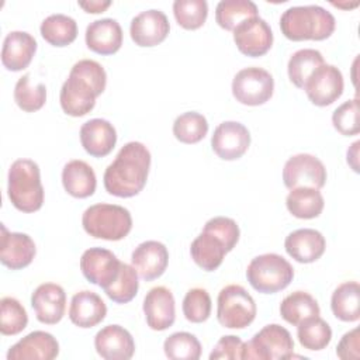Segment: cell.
Returning a JSON list of instances; mask_svg holds the SVG:
<instances>
[{"label":"cell","mask_w":360,"mask_h":360,"mask_svg":"<svg viewBox=\"0 0 360 360\" xmlns=\"http://www.w3.org/2000/svg\"><path fill=\"white\" fill-rule=\"evenodd\" d=\"M150 160V152L142 142L125 143L104 172L105 191L121 198L139 194L146 184Z\"/></svg>","instance_id":"6da1fadb"},{"label":"cell","mask_w":360,"mask_h":360,"mask_svg":"<svg viewBox=\"0 0 360 360\" xmlns=\"http://www.w3.org/2000/svg\"><path fill=\"white\" fill-rule=\"evenodd\" d=\"M105 84L107 73L98 62L93 59L76 62L60 89L59 101L63 112L70 117L89 114L96 105V98L105 90Z\"/></svg>","instance_id":"7a4b0ae2"},{"label":"cell","mask_w":360,"mask_h":360,"mask_svg":"<svg viewBox=\"0 0 360 360\" xmlns=\"http://www.w3.org/2000/svg\"><path fill=\"white\" fill-rule=\"evenodd\" d=\"M336 28V20L326 8L309 6H292L280 17V30L291 41H323Z\"/></svg>","instance_id":"3957f363"},{"label":"cell","mask_w":360,"mask_h":360,"mask_svg":"<svg viewBox=\"0 0 360 360\" xmlns=\"http://www.w3.org/2000/svg\"><path fill=\"white\" fill-rule=\"evenodd\" d=\"M7 195L21 212H35L44 204L39 166L31 159H17L8 169Z\"/></svg>","instance_id":"277c9868"},{"label":"cell","mask_w":360,"mask_h":360,"mask_svg":"<svg viewBox=\"0 0 360 360\" xmlns=\"http://www.w3.org/2000/svg\"><path fill=\"white\" fill-rule=\"evenodd\" d=\"M82 225L86 233L96 239L121 240L132 229V217L121 205L100 202L86 208L82 215Z\"/></svg>","instance_id":"5b68a950"},{"label":"cell","mask_w":360,"mask_h":360,"mask_svg":"<svg viewBox=\"0 0 360 360\" xmlns=\"http://www.w3.org/2000/svg\"><path fill=\"white\" fill-rule=\"evenodd\" d=\"M249 284L259 292L274 294L294 278V269L287 259L277 253H264L253 257L246 269Z\"/></svg>","instance_id":"8992f818"},{"label":"cell","mask_w":360,"mask_h":360,"mask_svg":"<svg viewBox=\"0 0 360 360\" xmlns=\"http://www.w3.org/2000/svg\"><path fill=\"white\" fill-rule=\"evenodd\" d=\"M256 302L253 297L239 284L224 287L217 298V319L219 325L229 329H243L256 318Z\"/></svg>","instance_id":"52a82bcc"},{"label":"cell","mask_w":360,"mask_h":360,"mask_svg":"<svg viewBox=\"0 0 360 360\" xmlns=\"http://www.w3.org/2000/svg\"><path fill=\"white\" fill-rule=\"evenodd\" d=\"M292 354L294 340L290 332L278 323H270L243 345L242 359L284 360L292 357Z\"/></svg>","instance_id":"ba28073f"},{"label":"cell","mask_w":360,"mask_h":360,"mask_svg":"<svg viewBox=\"0 0 360 360\" xmlns=\"http://www.w3.org/2000/svg\"><path fill=\"white\" fill-rule=\"evenodd\" d=\"M274 91V79L263 68L250 66L239 70L232 80V94L240 104L262 105Z\"/></svg>","instance_id":"9c48e42d"},{"label":"cell","mask_w":360,"mask_h":360,"mask_svg":"<svg viewBox=\"0 0 360 360\" xmlns=\"http://www.w3.org/2000/svg\"><path fill=\"white\" fill-rule=\"evenodd\" d=\"M326 169L314 155L298 153L291 156L283 169V181L288 190L312 187L321 190L326 183Z\"/></svg>","instance_id":"30bf717a"},{"label":"cell","mask_w":360,"mask_h":360,"mask_svg":"<svg viewBox=\"0 0 360 360\" xmlns=\"http://www.w3.org/2000/svg\"><path fill=\"white\" fill-rule=\"evenodd\" d=\"M343 87L345 83L342 72L333 65L323 63L308 77L302 89L312 104L326 107L342 96Z\"/></svg>","instance_id":"8fae6325"},{"label":"cell","mask_w":360,"mask_h":360,"mask_svg":"<svg viewBox=\"0 0 360 360\" xmlns=\"http://www.w3.org/2000/svg\"><path fill=\"white\" fill-rule=\"evenodd\" d=\"M233 41L239 52L250 58L267 53L273 45V31L270 25L257 17L243 20L233 30Z\"/></svg>","instance_id":"7c38bea8"},{"label":"cell","mask_w":360,"mask_h":360,"mask_svg":"<svg viewBox=\"0 0 360 360\" xmlns=\"http://www.w3.org/2000/svg\"><path fill=\"white\" fill-rule=\"evenodd\" d=\"M249 145L250 132L238 121L221 122L211 136L212 150L222 160H236L242 158Z\"/></svg>","instance_id":"4fadbf2b"},{"label":"cell","mask_w":360,"mask_h":360,"mask_svg":"<svg viewBox=\"0 0 360 360\" xmlns=\"http://www.w3.org/2000/svg\"><path fill=\"white\" fill-rule=\"evenodd\" d=\"M120 267L118 257L104 248H90L80 257V270L86 280L103 290L117 278Z\"/></svg>","instance_id":"5bb4252c"},{"label":"cell","mask_w":360,"mask_h":360,"mask_svg":"<svg viewBox=\"0 0 360 360\" xmlns=\"http://www.w3.org/2000/svg\"><path fill=\"white\" fill-rule=\"evenodd\" d=\"M170 31L166 14L160 10H145L131 20L129 34L138 46H155L163 42Z\"/></svg>","instance_id":"9a60e30c"},{"label":"cell","mask_w":360,"mask_h":360,"mask_svg":"<svg viewBox=\"0 0 360 360\" xmlns=\"http://www.w3.org/2000/svg\"><path fill=\"white\" fill-rule=\"evenodd\" d=\"M143 314L146 323L153 330H166L174 323L176 302L173 292L165 287L158 285L150 288L143 298Z\"/></svg>","instance_id":"2e32d148"},{"label":"cell","mask_w":360,"mask_h":360,"mask_svg":"<svg viewBox=\"0 0 360 360\" xmlns=\"http://www.w3.org/2000/svg\"><path fill=\"white\" fill-rule=\"evenodd\" d=\"M31 307L41 323L55 325L65 315L66 292L55 283L39 284L31 295Z\"/></svg>","instance_id":"e0dca14e"},{"label":"cell","mask_w":360,"mask_h":360,"mask_svg":"<svg viewBox=\"0 0 360 360\" xmlns=\"http://www.w3.org/2000/svg\"><path fill=\"white\" fill-rule=\"evenodd\" d=\"M131 264L142 280L152 281L160 277L169 264L167 248L158 240H145L134 249Z\"/></svg>","instance_id":"ac0fdd59"},{"label":"cell","mask_w":360,"mask_h":360,"mask_svg":"<svg viewBox=\"0 0 360 360\" xmlns=\"http://www.w3.org/2000/svg\"><path fill=\"white\" fill-rule=\"evenodd\" d=\"M94 347L105 360H129L135 353L132 335L120 325H107L94 336Z\"/></svg>","instance_id":"d6986e66"},{"label":"cell","mask_w":360,"mask_h":360,"mask_svg":"<svg viewBox=\"0 0 360 360\" xmlns=\"http://www.w3.org/2000/svg\"><path fill=\"white\" fill-rule=\"evenodd\" d=\"M231 249L226 242L212 229L204 226L201 233L190 245V255L194 263L205 271L217 270Z\"/></svg>","instance_id":"ffe728a7"},{"label":"cell","mask_w":360,"mask_h":360,"mask_svg":"<svg viewBox=\"0 0 360 360\" xmlns=\"http://www.w3.org/2000/svg\"><path fill=\"white\" fill-rule=\"evenodd\" d=\"M58 354L56 338L44 330H34L8 349L7 360H52Z\"/></svg>","instance_id":"44dd1931"},{"label":"cell","mask_w":360,"mask_h":360,"mask_svg":"<svg viewBox=\"0 0 360 360\" xmlns=\"http://www.w3.org/2000/svg\"><path fill=\"white\" fill-rule=\"evenodd\" d=\"M37 253V248L30 235L22 232H8L1 224L0 262L11 269L20 270L31 264Z\"/></svg>","instance_id":"7402d4cb"},{"label":"cell","mask_w":360,"mask_h":360,"mask_svg":"<svg viewBox=\"0 0 360 360\" xmlns=\"http://www.w3.org/2000/svg\"><path fill=\"white\" fill-rule=\"evenodd\" d=\"M80 143L94 158H104L111 153L117 143L114 125L104 118H93L80 127Z\"/></svg>","instance_id":"603a6c76"},{"label":"cell","mask_w":360,"mask_h":360,"mask_svg":"<svg viewBox=\"0 0 360 360\" xmlns=\"http://www.w3.org/2000/svg\"><path fill=\"white\" fill-rule=\"evenodd\" d=\"M284 249L298 263H314L323 255L326 240L319 231L301 228L287 235Z\"/></svg>","instance_id":"cb8c5ba5"},{"label":"cell","mask_w":360,"mask_h":360,"mask_svg":"<svg viewBox=\"0 0 360 360\" xmlns=\"http://www.w3.org/2000/svg\"><path fill=\"white\" fill-rule=\"evenodd\" d=\"M37 52L35 38L25 31H11L6 35L1 48V63L7 70L25 69Z\"/></svg>","instance_id":"d4e9b609"},{"label":"cell","mask_w":360,"mask_h":360,"mask_svg":"<svg viewBox=\"0 0 360 360\" xmlns=\"http://www.w3.org/2000/svg\"><path fill=\"white\" fill-rule=\"evenodd\" d=\"M86 45L98 55H112L122 45V28L114 18H101L90 22L84 34Z\"/></svg>","instance_id":"484cf974"},{"label":"cell","mask_w":360,"mask_h":360,"mask_svg":"<svg viewBox=\"0 0 360 360\" xmlns=\"http://www.w3.org/2000/svg\"><path fill=\"white\" fill-rule=\"evenodd\" d=\"M107 315L105 302L94 291L83 290L72 297L69 319L79 328H93Z\"/></svg>","instance_id":"4316f807"},{"label":"cell","mask_w":360,"mask_h":360,"mask_svg":"<svg viewBox=\"0 0 360 360\" xmlns=\"http://www.w3.org/2000/svg\"><path fill=\"white\" fill-rule=\"evenodd\" d=\"M62 184L68 194L75 198H87L94 194L97 179L93 167L84 160H70L63 166Z\"/></svg>","instance_id":"83f0119b"},{"label":"cell","mask_w":360,"mask_h":360,"mask_svg":"<svg viewBox=\"0 0 360 360\" xmlns=\"http://www.w3.org/2000/svg\"><path fill=\"white\" fill-rule=\"evenodd\" d=\"M330 308L343 322H356L360 318V285L357 281H345L332 292Z\"/></svg>","instance_id":"f1b7e54d"},{"label":"cell","mask_w":360,"mask_h":360,"mask_svg":"<svg viewBox=\"0 0 360 360\" xmlns=\"http://www.w3.org/2000/svg\"><path fill=\"white\" fill-rule=\"evenodd\" d=\"M287 210L300 219H312L321 215L325 201L319 190L312 187H297L290 190L285 198Z\"/></svg>","instance_id":"f546056e"},{"label":"cell","mask_w":360,"mask_h":360,"mask_svg":"<svg viewBox=\"0 0 360 360\" xmlns=\"http://www.w3.org/2000/svg\"><path fill=\"white\" fill-rule=\"evenodd\" d=\"M321 314L318 301L307 291H294L288 294L280 304L281 318L297 326L302 321L318 316Z\"/></svg>","instance_id":"4dcf8cb0"},{"label":"cell","mask_w":360,"mask_h":360,"mask_svg":"<svg viewBox=\"0 0 360 360\" xmlns=\"http://www.w3.org/2000/svg\"><path fill=\"white\" fill-rule=\"evenodd\" d=\"M42 38L53 46H68L77 37V22L66 14H51L39 27Z\"/></svg>","instance_id":"1f68e13d"},{"label":"cell","mask_w":360,"mask_h":360,"mask_svg":"<svg viewBox=\"0 0 360 360\" xmlns=\"http://www.w3.org/2000/svg\"><path fill=\"white\" fill-rule=\"evenodd\" d=\"M323 63H325V59L318 49H312V48L300 49L294 52L288 60V65H287L288 77L295 87L302 89L308 77Z\"/></svg>","instance_id":"d6a6232c"},{"label":"cell","mask_w":360,"mask_h":360,"mask_svg":"<svg viewBox=\"0 0 360 360\" xmlns=\"http://www.w3.org/2000/svg\"><path fill=\"white\" fill-rule=\"evenodd\" d=\"M257 6L250 0H222L215 8L217 24L226 30L233 31L243 20L257 17Z\"/></svg>","instance_id":"836d02e7"},{"label":"cell","mask_w":360,"mask_h":360,"mask_svg":"<svg viewBox=\"0 0 360 360\" xmlns=\"http://www.w3.org/2000/svg\"><path fill=\"white\" fill-rule=\"evenodd\" d=\"M298 342L304 349L308 350H322L332 340V329L326 321L319 315L308 318L297 325Z\"/></svg>","instance_id":"e575fe53"},{"label":"cell","mask_w":360,"mask_h":360,"mask_svg":"<svg viewBox=\"0 0 360 360\" xmlns=\"http://www.w3.org/2000/svg\"><path fill=\"white\" fill-rule=\"evenodd\" d=\"M208 134L207 118L195 111L180 114L173 122V135L181 143L193 145L205 138Z\"/></svg>","instance_id":"d590c367"},{"label":"cell","mask_w":360,"mask_h":360,"mask_svg":"<svg viewBox=\"0 0 360 360\" xmlns=\"http://www.w3.org/2000/svg\"><path fill=\"white\" fill-rule=\"evenodd\" d=\"M138 288L139 281L136 270L132 267V264L121 262L117 278L108 287L104 288V292L111 301L117 304H127L135 298V295L138 294Z\"/></svg>","instance_id":"8d00e7d4"},{"label":"cell","mask_w":360,"mask_h":360,"mask_svg":"<svg viewBox=\"0 0 360 360\" xmlns=\"http://www.w3.org/2000/svg\"><path fill=\"white\" fill-rule=\"evenodd\" d=\"M31 76L22 75L14 86V101L25 112H34L44 107L46 101V87L44 83L31 84Z\"/></svg>","instance_id":"74e56055"},{"label":"cell","mask_w":360,"mask_h":360,"mask_svg":"<svg viewBox=\"0 0 360 360\" xmlns=\"http://www.w3.org/2000/svg\"><path fill=\"white\" fill-rule=\"evenodd\" d=\"M200 340L188 332H176L166 338L163 350L170 360H198L201 356Z\"/></svg>","instance_id":"f35d334b"},{"label":"cell","mask_w":360,"mask_h":360,"mask_svg":"<svg viewBox=\"0 0 360 360\" xmlns=\"http://www.w3.org/2000/svg\"><path fill=\"white\" fill-rule=\"evenodd\" d=\"M0 332L4 336H14L22 332L28 323V315L22 304L14 297H3L0 301Z\"/></svg>","instance_id":"ab89813d"},{"label":"cell","mask_w":360,"mask_h":360,"mask_svg":"<svg viewBox=\"0 0 360 360\" xmlns=\"http://www.w3.org/2000/svg\"><path fill=\"white\" fill-rule=\"evenodd\" d=\"M173 14L181 28L198 30L207 20L208 4L205 0H176Z\"/></svg>","instance_id":"60d3db41"},{"label":"cell","mask_w":360,"mask_h":360,"mask_svg":"<svg viewBox=\"0 0 360 360\" xmlns=\"http://www.w3.org/2000/svg\"><path fill=\"white\" fill-rule=\"evenodd\" d=\"M181 308L188 322H193V323L205 322L210 318L211 309H212L211 297L205 288L194 287L186 292Z\"/></svg>","instance_id":"b9f144b4"},{"label":"cell","mask_w":360,"mask_h":360,"mask_svg":"<svg viewBox=\"0 0 360 360\" xmlns=\"http://www.w3.org/2000/svg\"><path fill=\"white\" fill-rule=\"evenodd\" d=\"M332 124L335 129L345 135H357L360 131L359 122V98H352L340 104L332 114Z\"/></svg>","instance_id":"7bdbcfd3"},{"label":"cell","mask_w":360,"mask_h":360,"mask_svg":"<svg viewBox=\"0 0 360 360\" xmlns=\"http://www.w3.org/2000/svg\"><path fill=\"white\" fill-rule=\"evenodd\" d=\"M243 345L242 339L235 335H226L222 336L215 347L212 349L210 354V360H239L242 359V352H243Z\"/></svg>","instance_id":"ee69618b"},{"label":"cell","mask_w":360,"mask_h":360,"mask_svg":"<svg viewBox=\"0 0 360 360\" xmlns=\"http://www.w3.org/2000/svg\"><path fill=\"white\" fill-rule=\"evenodd\" d=\"M359 328L346 332L336 346V354L342 360H357L360 357Z\"/></svg>","instance_id":"f6af8a7d"},{"label":"cell","mask_w":360,"mask_h":360,"mask_svg":"<svg viewBox=\"0 0 360 360\" xmlns=\"http://www.w3.org/2000/svg\"><path fill=\"white\" fill-rule=\"evenodd\" d=\"M111 6L110 0H90V1H79V7H82L86 13H91V14H97V13H103L105 11L108 7Z\"/></svg>","instance_id":"bcb514c9"},{"label":"cell","mask_w":360,"mask_h":360,"mask_svg":"<svg viewBox=\"0 0 360 360\" xmlns=\"http://www.w3.org/2000/svg\"><path fill=\"white\" fill-rule=\"evenodd\" d=\"M359 146H360V141H356L350 145V148L347 149V165L357 173L359 172Z\"/></svg>","instance_id":"7dc6e473"}]
</instances>
